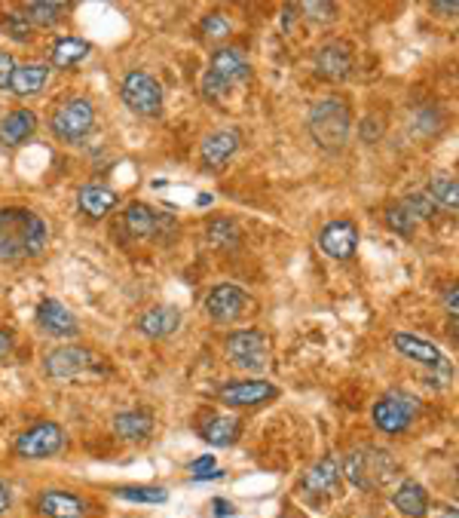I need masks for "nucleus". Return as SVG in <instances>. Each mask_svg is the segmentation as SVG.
Segmentation results:
<instances>
[{"instance_id":"obj_1","label":"nucleus","mask_w":459,"mask_h":518,"mask_svg":"<svg viewBox=\"0 0 459 518\" xmlns=\"http://www.w3.org/2000/svg\"><path fill=\"white\" fill-rule=\"evenodd\" d=\"M46 249V224L28 208H0V261L19 264Z\"/></svg>"},{"instance_id":"obj_2","label":"nucleus","mask_w":459,"mask_h":518,"mask_svg":"<svg viewBox=\"0 0 459 518\" xmlns=\"http://www.w3.org/2000/svg\"><path fill=\"white\" fill-rule=\"evenodd\" d=\"M349 129H353V114H349V105L340 102V98L316 102L313 111H309V133H313L318 148H344L349 142Z\"/></svg>"},{"instance_id":"obj_3","label":"nucleus","mask_w":459,"mask_h":518,"mask_svg":"<svg viewBox=\"0 0 459 518\" xmlns=\"http://www.w3.org/2000/svg\"><path fill=\"white\" fill-rule=\"evenodd\" d=\"M344 473L355 488H383L399 473V463L383 448H362L344 460Z\"/></svg>"},{"instance_id":"obj_4","label":"nucleus","mask_w":459,"mask_h":518,"mask_svg":"<svg viewBox=\"0 0 459 518\" xmlns=\"http://www.w3.org/2000/svg\"><path fill=\"white\" fill-rule=\"evenodd\" d=\"M92 126H96V107H92L89 98H68L65 105L56 107L50 120V129L56 133L61 142H83Z\"/></svg>"},{"instance_id":"obj_5","label":"nucleus","mask_w":459,"mask_h":518,"mask_svg":"<svg viewBox=\"0 0 459 518\" xmlns=\"http://www.w3.org/2000/svg\"><path fill=\"white\" fill-rule=\"evenodd\" d=\"M123 102H126L138 117H160L162 111V87L144 71H132L123 77Z\"/></svg>"},{"instance_id":"obj_6","label":"nucleus","mask_w":459,"mask_h":518,"mask_svg":"<svg viewBox=\"0 0 459 518\" xmlns=\"http://www.w3.org/2000/svg\"><path fill=\"white\" fill-rule=\"evenodd\" d=\"M65 448V432L56 423H37L28 432H22L15 442V454L25 460H41V458H56Z\"/></svg>"},{"instance_id":"obj_7","label":"nucleus","mask_w":459,"mask_h":518,"mask_svg":"<svg viewBox=\"0 0 459 518\" xmlns=\"http://www.w3.org/2000/svg\"><path fill=\"white\" fill-rule=\"evenodd\" d=\"M227 353L233 365L243 371H263L267 368V338L261 331H236L227 338Z\"/></svg>"},{"instance_id":"obj_8","label":"nucleus","mask_w":459,"mask_h":518,"mask_svg":"<svg viewBox=\"0 0 459 518\" xmlns=\"http://www.w3.org/2000/svg\"><path fill=\"white\" fill-rule=\"evenodd\" d=\"M417 414V402L404 393H389L373 405V423L383 432H404Z\"/></svg>"},{"instance_id":"obj_9","label":"nucleus","mask_w":459,"mask_h":518,"mask_svg":"<svg viewBox=\"0 0 459 518\" xmlns=\"http://www.w3.org/2000/svg\"><path fill=\"white\" fill-rule=\"evenodd\" d=\"M245 307H248V295L233 282L215 285L206 298V310L212 313L215 322H236L239 316L245 313Z\"/></svg>"},{"instance_id":"obj_10","label":"nucleus","mask_w":459,"mask_h":518,"mask_svg":"<svg viewBox=\"0 0 459 518\" xmlns=\"http://www.w3.org/2000/svg\"><path fill=\"white\" fill-rule=\"evenodd\" d=\"M359 245V227L353 221H331L318 234V249L331 254L334 261H349Z\"/></svg>"},{"instance_id":"obj_11","label":"nucleus","mask_w":459,"mask_h":518,"mask_svg":"<svg viewBox=\"0 0 459 518\" xmlns=\"http://www.w3.org/2000/svg\"><path fill=\"white\" fill-rule=\"evenodd\" d=\"M316 71L328 80H346L353 74V50L344 41H331L316 52Z\"/></svg>"},{"instance_id":"obj_12","label":"nucleus","mask_w":459,"mask_h":518,"mask_svg":"<svg viewBox=\"0 0 459 518\" xmlns=\"http://www.w3.org/2000/svg\"><path fill=\"white\" fill-rule=\"evenodd\" d=\"M239 142H243V135H239L236 129H217V133H212L202 142V151H199L202 166L206 169L227 166V160L239 151Z\"/></svg>"},{"instance_id":"obj_13","label":"nucleus","mask_w":459,"mask_h":518,"mask_svg":"<svg viewBox=\"0 0 459 518\" xmlns=\"http://www.w3.org/2000/svg\"><path fill=\"white\" fill-rule=\"evenodd\" d=\"M162 224H169V218L157 208L144 206V203H132L126 212H123V227H126L129 236L135 239H151L160 234Z\"/></svg>"},{"instance_id":"obj_14","label":"nucleus","mask_w":459,"mask_h":518,"mask_svg":"<svg viewBox=\"0 0 459 518\" xmlns=\"http://www.w3.org/2000/svg\"><path fill=\"white\" fill-rule=\"evenodd\" d=\"M87 368H92V353L83 347H59L46 356V375L52 377H74Z\"/></svg>"},{"instance_id":"obj_15","label":"nucleus","mask_w":459,"mask_h":518,"mask_svg":"<svg viewBox=\"0 0 459 518\" xmlns=\"http://www.w3.org/2000/svg\"><path fill=\"white\" fill-rule=\"evenodd\" d=\"M215 80H221L224 87L230 89V83H239L245 80L248 74H252V68H248L245 56L239 50H233V46H224V50H217L212 56V71Z\"/></svg>"},{"instance_id":"obj_16","label":"nucleus","mask_w":459,"mask_h":518,"mask_svg":"<svg viewBox=\"0 0 459 518\" xmlns=\"http://www.w3.org/2000/svg\"><path fill=\"white\" fill-rule=\"evenodd\" d=\"M392 344L395 350H399L401 356H408V359L419 362V365L426 368H438L441 362H445V356H441V350L429 341H423V338L417 335H408V331H399V335H392Z\"/></svg>"},{"instance_id":"obj_17","label":"nucleus","mask_w":459,"mask_h":518,"mask_svg":"<svg viewBox=\"0 0 459 518\" xmlns=\"http://www.w3.org/2000/svg\"><path fill=\"white\" fill-rule=\"evenodd\" d=\"M273 396H276V386L267 381L227 384L221 390V402H227V405H261V402H267Z\"/></svg>"},{"instance_id":"obj_18","label":"nucleus","mask_w":459,"mask_h":518,"mask_svg":"<svg viewBox=\"0 0 459 518\" xmlns=\"http://www.w3.org/2000/svg\"><path fill=\"white\" fill-rule=\"evenodd\" d=\"M37 322H41L46 331H52V335H74L77 331L74 313L68 310L65 304H59L56 298L41 301V307H37Z\"/></svg>"},{"instance_id":"obj_19","label":"nucleus","mask_w":459,"mask_h":518,"mask_svg":"<svg viewBox=\"0 0 459 518\" xmlns=\"http://www.w3.org/2000/svg\"><path fill=\"white\" fill-rule=\"evenodd\" d=\"M34 129H37V117L31 111H25V107H19V111H10L0 120V142L10 144V148L25 144L28 138L34 135Z\"/></svg>"},{"instance_id":"obj_20","label":"nucleus","mask_w":459,"mask_h":518,"mask_svg":"<svg viewBox=\"0 0 459 518\" xmlns=\"http://www.w3.org/2000/svg\"><path fill=\"white\" fill-rule=\"evenodd\" d=\"M178 326H181V310H178V307H151V310L138 319V328H142L147 338H169L175 335Z\"/></svg>"},{"instance_id":"obj_21","label":"nucleus","mask_w":459,"mask_h":518,"mask_svg":"<svg viewBox=\"0 0 459 518\" xmlns=\"http://www.w3.org/2000/svg\"><path fill=\"white\" fill-rule=\"evenodd\" d=\"M37 506H41V513L46 518H83V515H87V504H83V500H77L74 494H65V491L41 494Z\"/></svg>"},{"instance_id":"obj_22","label":"nucleus","mask_w":459,"mask_h":518,"mask_svg":"<svg viewBox=\"0 0 459 518\" xmlns=\"http://www.w3.org/2000/svg\"><path fill=\"white\" fill-rule=\"evenodd\" d=\"M77 203H80V208L89 218H105L111 208H116L120 197H116V190L105 188V184H87V188H80V193H77Z\"/></svg>"},{"instance_id":"obj_23","label":"nucleus","mask_w":459,"mask_h":518,"mask_svg":"<svg viewBox=\"0 0 459 518\" xmlns=\"http://www.w3.org/2000/svg\"><path fill=\"white\" fill-rule=\"evenodd\" d=\"M46 77H50V68L41 65V61L15 65L13 80H10V89L15 92V96H22V98L37 96V92H43V87H46Z\"/></svg>"},{"instance_id":"obj_24","label":"nucleus","mask_w":459,"mask_h":518,"mask_svg":"<svg viewBox=\"0 0 459 518\" xmlns=\"http://www.w3.org/2000/svg\"><path fill=\"white\" fill-rule=\"evenodd\" d=\"M89 52H92V43L80 41V37H59V41L50 46V59H52V65H56V68L80 65Z\"/></svg>"},{"instance_id":"obj_25","label":"nucleus","mask_w":459,"mask_h":518,"mask_svg":"<svg viewBox=\"0 0 459 518\" xmlns=\"http://www.w3.org/2000/svg\"><path fill=\"white\" fill-rule=\"evenodd\" d=\"M392 504L401 515H408V518H423L426 513H429V497H426V491L419 488L417 482L401 485V488L395 491Z\"/></svg>"},{"instance_id":"obj_26","label":"nucleus","mask_w":459,"mask_h":518,"mask_svg":"<svg viewBox=\"0 0 459 518\" xmlns=\"http://www.w3.org/2000/svg\"><path fill=\"white\" fill-rule=\"evenodd\" d=\"M114 430L120 439H147L153 430V417L147 412H120L114 417Z\"/></svg>"},{"instance_id":"obj_27","label":"nucleus","mask_w":459,"mask_h":518,"mask_svg":"<svg viewBox=\"0 0 459 518\" xmlns=\"http://www.w3.org/2000/svg\"><path fill=\"white\" fill-rule=\"evenodd\" d=\"M239 436V421L236 417H212V421L202 427V439L208 445H233Z\"/></svg>"},{"instance_id":"obj_28","label":"nucleus","mask_w":459,"mask_h":518,"mask_svg":"<svg viewBox=\"0 0 459 518\" xmlns=\"http://www.w3.org/2000/svg\"><path fill=\"white\" fill-rule=\"evenodd\" d=\"M334 485H337V460L334 458L318 460L307 473V478H303V488L307 491H331Z\"/></svg>"},{"instance_id":"obj_29","label":"nucleus","mask_w":459,"mask_h":518,"mask_svg":"<svg viewBox=\"0 0 459 518\" xmlns=\"http://www.w3.org/2000/svg\"><path fill=\"white\" fill-rule=\"evenodd\" d=\"M68 10V4H50V0H37V4H25V22L28 25L52 28L61 19V13Z\"/></svg>"},{"instance_id":"obj_30","label":"nucleus","mask_w":459,"mask_h":518,"mask_svg":"<svg viewBox=\"0 0 459 518\" xmlns=\"http://www.w3.org/2000/svg\"><path fill=\"white\" fill-rule=\"evenodd\" d=\"M429 199L441 203L450 212H456L459 206V193H456V178L447 175V172H435L432 175V184H429Z\"/></svg>"},{"instance_id":"obj_31","label":"nucleus","mask_w":459,"mask_h":518,"mask_svg":"<svg viewBox=\"0 0 459 518\" xmlns=\"http://www.w3.org/2000/svg\"><path fill=\"white\" fill-rule=\"evenodd\" d=\"M114 494L123 500H129V504H166L169 500V491L153 488V485H147V488H116Z\"/></svg>"},{"instance_id":"obj_32","label":"nucleus","mask_w":459,"mask_h":518,"mask_svg":"<svg viewBox=\"0 0 459 518\" xmlns=\"http://www.w3.org/2000/svg\"><path fill=\"white\" fill-rule=\"evenodd\" d=\"M208 239H212L215 245H236V243H239V227H236V221H230V218H215L212 227H208Z\"/></svg>"},{"instance_id":"obj_33","label":"nucleus","mask_w":459,"mask_h":518,"mask_svg":"<svg viewBox=\"0 0 459 518\" xmlns=\"http://www.w3.org/2000/svg\"><path fill=\"white\" fill-rule=\"evenodd\" d=\"M404 212L410 215V218L414 221H419V218H432L435 215V203L429 197H426V193H410L408 199H404Z\"/></svg>"},{"instance_id":"obj_34","label":"nucleus","mask_w":459,"mask_h":518,"mask_svg":"<svg viewBox=\"0 0 459 518\" xmlns=\"http://www.w3.org/2000/svg\"><path fill=\"white\" fill-rule=\"evenodd\" d=\"M386 221H389V227L399 230V234H404V236L414 234V218H410V215L404 212V206H401V203L389 208V212H386Z\"/></svg>"},{"instance_id":"obj_35","label":"nucleus","mask_w":459,"mask_h":518,"mask_svg":"<svg viewBox=\"0 0 459 518\" xmlns=\"http://www.w3.org/2000/svg\"><path fill=\"white\" fill-rule=\"evenodd\" d=\"M300 13L316 15V22H334L337 6H334V4H300Z\"/></svg>"},{"instance_id":"obj_36","label":"nucleus","mask_w":459,"mask_h":518,"mask_svg":"<svg viewBox=\"0 0 459 518\" xmlns=\"http://www.w3.org/2000/svg\"><path fill=\"white\" fill-rule=\"evenodd\" d=\"M202 31L208 37H224L230 31V22L224 15H208V19H202Z\"/></svg>"},{"instance_id":"obj_37","label":"nucleus","mask_w":459,"mask_h":518,"mask_svg":"<svg viewBox=\"0 0 459 518\" xmlns=\"http://www.w3.org/2000/svg\"><path fill=\"white\" fill-rule=\"evenodd\" d=\"M13 71H15V59L6 50H0V89H10Z\"/></svg>"},{"instance_id":"obj_38","label":"nucleus","mask_w":459,"mask_h":518,"mask_svg":"<svg viewBox=\"0 0 459 518\" xmlns=\"http://www.w3.org/2000/svg\"><path fill=\"white\" fill-rule=\"evenodd\" d=\"M380 133H383V126L380 123H373V117H368L362 123V138L364 142H373V138H380Z\"/></svg>"},{"instance_id":"obj_39","label":"nucleus","mask_w":459,"mask_h":518,"mask_svg":"<svg viewBox=\"0 0 459 518\" xmlns=\"http://www.w3.org/2000/svg\"><path fill=\"white\" fill-rule=\"evenodd\" d=\"M10 28H13V34H15V37H25L31 25H28L25 19H22V15H10Z\"/></svg>"},{"instance_id":"obj_40","label":"nucleus","mask_w":459,"mask_h":518,"mask_svg":"<svg viewBox=\"0 0 459 518\" xmlns=\"http://www.w3.org/2000/svg\"><path fill=\"white\" fill-rule=\"evenodd\" d=\"M10 350H13V335H10V331L0 328V362H4L6 356H10Z\"/></svg>"},{"instance_id":"obj_41","label":"nucleus","mask_w":459,"mask_h":518,"mask_svg":"<svg viewBox=\"0 0 459 518\" xmlns=\"http://www.w3.org/2000/svg\"><path fill=\"white\" fill-rule=\"evenodd\" d=\"M212 506H215V515L217 518H224V515H236V509H233V504H227V500H212Z\"/></svg>"},{"instance_id":"obj_42","label":"nucleus","mask_w":459,"mask_h":518,"mask_svg":"<svg viewBox=\"0 0 459 518\" xmlns=\"http://www.w3.org/2000/svg\"><path fill=\"white\" fill-rule=\"evenodd\" d=\"M447 310H450V316H454V319L459 316V291H456V289L447 291Z\"/></svg>"},{"instance_id":"obj_43","label":"nucleus","mask_w":459,"mask_h":518,"mask_svg":"<svg viewBox=\"0 0 459 518\" xmlns=\"http://www.w3.org/2000/svg\"><path fill=\"white\" fill-rule=\"evenodd\" d=\"M435 10H438V13H447V15H456L459 4H456V0H450V4H445V0H441V4H435Z\"/></svg>"},{"instance_id":"obj_44","label":"nucleus","mask_w":459,"mask_h":518,"mask_svg":"<svg viewBox=\"0 0 459 518\" xmlns=\"http://www.w3.org/2000/svg\"><path fill=\"white\" fill-rule=\"evenodd\" d=\"M10 509V491L4 488V482H0V513H6Z\"/></svg>"},{"instance_id":"obj_45","label":"nucleus","mask_w":459,"mask_h":518,"mask_svg":"<svg viewBox=\"0 0 459 518\" xmlns=\"http://www.w3.org/2000/svg\"><path fill=\"white\" fill-rule=\"evenodd\" d=\"M441 518H459V513H456V509H454V506H450V509H447V513H441Z\"/></svg>"}]
</instances>
